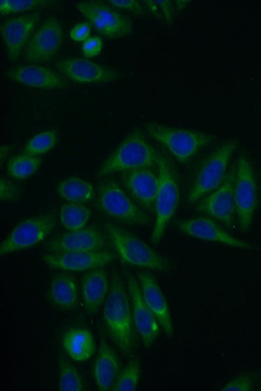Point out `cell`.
<instances>
[{
	"mask_svg": "<svg viewBox=\"0 0 261 391\" xmlns=\"http://www.w3.org/2000/svg\"><path fill=\"white\" fill-rule=\"evenodd\" d=\"M122 180L133 199L147 212L155 213L159 177L148 169H141L123 172Z\"/></svg>",
	"mask_w": 261,
	"mask_h": 391,
	"instance_id": "e0dca14e",
	"label": "cell"
},
{
	"mask_svg": "<svg viewBox=\"0 0 261 391\" xmlns=\"http://www.w3.org/2000/svg\"><path fill=\"white\" fill-rule=\"evenodd\" d=\"M109 2L117 8L128 11L137 15L142 16L145 13L144 8L137 1H109Z\"/></svg>",
	"mask_w": 261,
	"mask_h": 391,
	"instance_id": "d590c367",
	"label": "cell"
},
{
	"mask_svg": "<svg viewBox=\"0 0 261 391\" xmlns=\"http://www.w3.org/2000/svg\"><path fill=\"white\" fill-rule=\"evenodd\" d=\"M146 130L150 136L163 144L181 162L188 161L200 149L215 138L207 133L172 128L155 123L148 124Z\"/></svg>",
	"mask_w": 261,
	"mask_h": 391,
	"instance_id": "8992f818",
	"label": "cell"
},
{
	"mask_svg": "<svg viewBox=\"0 0 261 391\" xmlns=\"http://www.w3.org/2000/svg\"><path fill=\"white\" fill-rule=\"evenodd\" d=\"M91 214V209L83 204L69 203L60 209L61 223L69 231H77L84 228Z\"/></svg>",
	"mask_w": 261,
	"mask_h": 391,
	"instance_id": "4316f807",
	"label": "cell"
},
{
	"mask_svg": "<svg viewBox=\"0 0 261 391\" xmlns=\"http://www.w3.org/2000/svg\"><path fill=\"white\" fill-rule=\"evenodd\" d=\"M41 160L38 156L23 153L11 157L8 161L7 170L15 179H23L33 175L39 168Z\"/></svg>",
	"mask_w": 261,
	"mask_h": 391,
	"instance_id": "83f0119b",
	"label": "cell"
},
{
	"mask_svg": "<svg viewBox=\"0 0 261 391\" xmlns=\"http://www.w3.org/2000/svg\"><path fill=\"white\" fill-rule=\"evenodd\" d=\"M157 152L136 129L130 133L100 167L99 176L120 171L148 169L157 163Z\"/></svg>",
	"mask_w": 261,
	"mask_h": 391,
	"instance_id": "3957f363",
	"label": "cell"
},
{
	"mask_svg": "<svg viewBox=\"0 0 261 391\" xmlns=\"http://www.w3.org/2000/svg\"><path fill=\"white\" fill-rule=\"evenodd\" d=\"M130 295L135 327L146 348H149L159 336V322L145 303L138 283L133 274L125 271Z\"/></svg>",
	"mask_w": 261,
	"mask_h": 391,
	"instance_id": "5bb4252c",
	"label": "cell"
},
{
	"mask_svg": "<svg viewBox=\"0 0 261 391\" xmlns=\"http://www.w3.org/2000/svg\"><path fill=\"white\" fill-rule=\"evenodd\" d=\"M49 297L54 305L64 309H73L77 303V288L74 278L60 273L53 278L49 287Z\"/></svg>",
	"mask_w": 261,
	"mask_h": 391,
	"instance_id": "d4e9b609",
	"label": "cell"
},
{
	"mask_svg": "<svg viewBox=\"0 0 261 391\" xmlns=\"http://www.w3.org/2000/svg\"><path fill=\"white\" fill-rule=\"evenodd\" d=\"M115 258L111 252H73L60 254H46L42 256L50 267L73 271H82L102 267L111 263Z\"/></svg>",
	"mask_w": 261,
	"mask_h": 391,
	"instance_id": "9a60e30c",
	"label": "cell"
},
{
	"mask_svg": "<svg viewBox=\"0 0 261 391\" xmlns=\"http://www.w3.org/2000/svg\"><path fill=\"white\" fill-rule=\"evenodd\" d=\"M103 322L113 342L125 356L133 352L135 346V325L132 310L124 282L114 271L104 302Z\"/></svg>",
	"mask_w": 261,
	"mask_h": 391,
	"instance_id": "6da1fadb",
	"label": "cell"
},
{
	"mask_svg": "<svg viewBox=\"0 0 261 391\" xmlns=\"http://www.w3.org/2000/svg\"><path fill=\"white\" fill-rule=\"evenodd\" d=\"M159 187L156 200V219L151 235L153 244H158L173 215L179 199L178 179L175 167L168 155L159 152Z\"/></svg>",
	"mask_w": 261,
	"mask_h": 391,
	"instance_id": "277c9868",
	"label": "cell"
},
{
	"mask_svg": "<svg viewBox=\"0 0 261 391\" xmlns=\"http://www.w3.org/2000/svg\"><path fill=\"white\" fill-rule=\"evenodd\" d=\"M143 299L166 335L173 334L172 322L166 298L154 276L147 271L137 273Z\"/></svg>",
	"mask_w": 261,
	"mask_h": 391,
	"instance_id": "44dd1931",
	"label": "cell"
},
{
	"mask_svg": "<svg viewBox=\"0 0 261 391\" xmlns=\"http://www.w3.org/2000/svg\"><path fill=\"white\" fill-rule=\"evenodd\" d=\"M59 388L61 391H81L83 390L82 378L76 369L67 359H59Z\"/></svg>",
	"mask_w": 261,
	"mask_h": 391,
	"instance_id": "f1b7e54d",
	"label": "cell"
},
{
	"mask_svg": "<svg viewBox=\"0 0 261 391\" xmlns=\"http://www.w3.org/2000/svg\"><path fill=\"white\" fill-rule=\"evenodd\" d=\"M10 150V147L8 146H3L1 147V163L5 161Z\"/></svg>",
	"mask_w": 261,
	"mask_h": 391,
	"instance_id": "74e56055",
	"label": "cell"
},
{
	"mask_svg": "<svg viewBox=\"0 0 261 391\" xmlns=\"http://www.w3.org/2000/svg\"><path fill=\"white\" fill-rule=\"evenodd\" d=\"M109 282L106 271L103 268L91 269L82 280V293L84 306L89 314H96L105 301Z\"/></svg>",
	"mask_w": 261,
	"mask_h": 391,
	"instance_id": "603a6c76",
	"label": "cell"
},
{
	"mask_svg": "<svg viewBox=\"0 0 261 391\" xmlns=\"http://www.w3.org/2000/svg\"><path fill=\"white\" fill-rule=\"evenodd\" d=\"M236 163L231 165L222 184L214 192L201 200L198 211L218 220L232 229L236 213L234 198Z\"/></svg>",
	"mask_w": 261,
	"mask_h": 391,
	"instance_id": "8fae6325",
	"label": "cell"
},
{
	"mask_svg": "<svg viewBox=\"0 0 261 391\" xmlns=\"http://www.w3.org/2000/svg\"><path fill=\"white\" fill-rule=\"evenodd\" d=\"M97 203L106 214L120 222L137 226L149 222L148 215L135 204L112 179H105L98 184Z\"/></svg>",
	"mask_w": 261,
	"mask_h": 391,
	"instance_id": "5b68a950",
	"label": "cell"
},
{
	"mask_svg": "<svg viewBox=\"0 0 261 391\" xmlns=\"http://www.w3.org/2000/svg\"><path fill=\"white\" fill-rule=\"evenodd\" d=\"M9 79L35 88L43 89H65L70 86L68 81L52 70L35 65L15 67L5 73Z\"/></svg>",
	"mask_w": 261,
	"mask_h": 391,
	"instance_id": "ffe728a7",
	"label": "cell"
},
{
	"mask_svg": "<svg viewBox=\"0 0 261 391\" xmlns=\"http://www.w3.org/2000/svg\"><path fill=\"white\" fill-rule=\"evenodd\" d=\"M56 67L64 76L80 83H105L117 80L120 73L113 68L80 58L59 60Z\"/></svg>",
	"mask_w": 261,
	"mask_h": 391,
	"instance_id": "2e32d148",
	"label": "cell"
},
{
	"mask_svg": "<svg viewBox=\"0 0 261 391\" xmlns=\"http://www.w3.org/2000/svg\"><path fill=\"white\" fill-rule=\"evenodd\" d=\"M234 198L240 231L247 233L251 227L257 200V186L252 165L244 154L236 163Z\"/></svg>",
	"mask_w": 261,
	"mask_h": 391,
	"instance_id": "ba28073f",
	"label": "cell"
},
{
	"mask_svg": "<svg viewBox=\"0 0 261 391\" xmlns=\"http://www.w3.org/2000/svg\"><path fill=\"white\" fill-rule=\"evenodd\" d=\"M152 15L158 20L171 25L173 17V9L171 2L169 0L144 1Z\"/></svg>",
	"mask_w": 261,
	"mask_h": 391,
	"instance_id": "d6a6232c",
	"label": "cell"
},
{
	"mask_svg": "<svg viewBox=\"0 0 261 391\" xmlns=\"http://www.w3.org/2000/svg\"><path fill=\"white\" fill-rule=\"evenodd\" d=\"M109 239L99 229L90 227L63 234L54 238L45 244L51 254L73 252L104 250L109 244Z\"/></svg>",
	"mask_w": 261,
	"mask_h": 391,
	"instance_id": "4fadbf2b",
	"label": "cell"
},
{
	"mask_svg": "<svg viewBox=\"0 0 261 391\" xmlns=\"http://www.w3.org/2000/svg\"><path fill=\"white\" fill-rule=\"evenodd\" d=\"M0 199L2 202H13L18 200L21 196L20 187L4 178L0 181Z\"/></svg>",
	"mask_w": 261,
	"mask_h": 391,
	"instance_id": "836d02e7",
	"label": "cell"
},
{
	"mask_svg": "<svg viewBox=\"0 0 261 391\" xmlns=\"http://www.w3.org/2000/svg\"><path fill=\"white\" fill-rule=\"evenodd\" d=\"M106 234L121 260L125 264L139 267L165 271L171 263L165 257L129 231L111 222L104 225Z\"/></svg>",
	"mask_w": 261,
	"mask_h": 391,
	"instance_id": "7a4b0ae2",
	"label": "cell"
},
{
	"mask_svg": "<svg viewBox=\"0 0 261 391\" xmlns=\"http://www.w3.org/2000/svg\"><path fill=\"white\" fill-rule=\"evenodd\" d=\"M57 192L63 199L69 203L76 204L89 202L95 196L93 186L90 183L75 177L61 181L58 185Z\"/></svg>",
	"mask_w": 261,
	"mask_h": 391,
	"instance_id": "484cf974",
	"label": "cell"
},
{
	"mask_svg": "<svg viewBox=\"0 0 261 391\" xmlns=\"http://www.w3.org/2000/svg\"><path fill=\"white\" fill-rule=\"evenodd\" d=\"M56 225V217L54 214H43L22 221L1 243V256L38 243L50 234Z\"/></svg>",
	"mask_w": 261,
	"mask_h": 391,
	"instance_id": "30bf717a",
	"label": "cell"
},
{
	"mask_svg": "<svg viewBox=\"0 0 261 391\" xmlns=\"http://www.w3.org/2000/svg\"><path fill=\"white\" fill-rule=\"evenodd\" d=\"M90 34V26L88 22H82L76 24L71 30V39L77 42L86 40Z\"/></svg>",
	"mask_w": 261,
	"mask_h": 391,
	"instance_id": "8d00e7d4",
	"label": "cell"
},
{
	"mask_svg": "<svg viewBox=\"0 0 261 391\" xmlns=\"http://www.w3.org/2000/svg\"><path fill=\"white\" fill-rule=\"evenodd\" d=\"M51 2L46 0H2L0 11L3 14L22 12L47 5Z\"/></svg>",
	"mask_w": 261,
	"mask_h": 391,
	"instance_id": "1f68e13d",
	"label": "cell"
},
{
	"mask_svg": "<svg viewBox=\"0 0 261 391\" xmlns=\"http://www.w3.org/2000/svg\"><path fill=\"white\" fill-rule=\"evenodd\" d=\"M62 343L66 352L75 361L86 360L94 353V337L91 332L85 328L68 329L63 335Z\"/></svg>",
	"mask_w": 261,
	"mask_h": 391,
	"instance_id": "cb8c5ba5",
	"label": "cell"
},
{
	"mask_svg": "<svg viewBox=\"0 0 261 391\" xmlns=\"http://www.w3.org/2000/svg\"><path fill=\"white\" fill-rule=\"evenodd\" d=\"M40 18V14L34 12L10 18L2 25L1 35L11 62L18 59Z\"/></svg>",
	"mask_w": 261,
	"mask_h": 391,
	"instance_id": "ac0fdd59",
	"label": "cell"
},
{
	"mask_svg": "<svg viewBox=\"0 0 261 391\" xmlns=\"http://www.w3.org/2000/svg\"><path fill=\"white\" fill-rule=\"evenodd\" d=\"M118 357L105 339H101L94 364L93 374L99 390H112L119 375Z\"/></svg>",
	"mask_w": 261,
	"mask_h": 391,
	"instance_id": "7402d4cb",
	"label": "cell"
},
{
	"mask_svg": "<svg viewBox=\"0 0 261 391\" xmlns=\"http://www.w3.org/2000/svg\"><path fill=\"white\" fill-rule=\"evenodd\" d=\"M178 227L185 234L199 239L219 242L246 250H256V245L241 240L229 234L214 221L199 217L178 222Z\"/></svg>",
	"mask_w": 261,
	"mask_h": 391,
	"instance_id": "d6986e66",
	"label": "cell"
},
{
	"mask_svg": "<svg viewBox=\"0 0 261 391\" xmlns=\"http://www.w3.org/2000/svg\"><path fill=\"white\" fill-rule=\"evenodd\" d=\"M102 47V41L100 37H89L83 43L82 46L83 54L86 58L95 57L100 52Z\"/></svg>",
	"mask_w": 261,
	"mask_h": 391,
	"instance_id": "e575fe53",
	"label": "cell"
},
{
	"mask_svg": "<svg viewBox=\"0 0 261 391\" xmlns=\"http://www.w3.org/2000/svg\"><path fill=\"white\" fill-rule=\"evenodd\" d=\"M63 31L57 18L50 17L40 26L26 46L24 59L30 63H40L51 59L59 50Z\"/></svg>",
	"mask_w": 261,
	"mask_h": 391,
	"instance_id": "7c38bea8",
	"label": "cell"
},
{
	"mask_svg": "<svg viewBox=\"0 0 261 391\" xmlns=\"http://www.w3.org/2000/svg\"><path fill=\"white\" fill-rule=\"evenodd\" d=\"M76 7L105 37L115 39L133 33L132 19L101 2H81L76 4Z\"/></svg>",
	"mask_w": 261,
	"mask_h": 391,
	"instance_id": "9c48e42d",
	"label": "cell"
},
{
	"mask_svg": "<svg viewBox=\"0 0 261 391\" xmlns=\"http://www.w3.org/2000/svg\"><path fill=\"white\" fill-rule=\"evenodd\" d=\"M260 111H261V105H260Z\"/></svg>",
	"mask_w": 261,
	"mask_h": 391,
	"instance_id": "ab89813d",
	"label": "cell"
},
{
	"mask_svg": "<svg viewBox=\"0 0 261 391\" xmlns=\"http://www.w3.org/2000/svg\"><path fill=\"white\" fill-rule=\"evenodd\" d=\"M57 142V134L55 131H44L36 134L28 142L23 153L34 156L45 154L54 148Z\"/></svg>",
	"mask_w": 261,
	"mask_h": 391,
	"instance_id": "4dcf8cb0",
	"label": "cell"
},
{
	"mask_svg": "<svg viewBox=\"0 0 261 391\" xmlns=\"http://www.w3.org/2000/svg\"><path fill=\"white\" fill-rule=\"evenodd\" d=\"M237 145L236 139L226 141L203 161L188 196L190 202L195 203L202 196L222 184L227 173L228 164Z\"/></svg>",
	"mask_w": 261,
	"mask_h": 391,
	"instance_id": "52a82bcc",
	"label": "cell"
},
{
	"mask_svg": "<svg viewBox=\"0 0 261 391\" xmlns=\"http://www.w3.org/2000/svg\"><path fill=\"white\" fill-rule=\"evenodd\" d=\"M177 8L178 10H180L181 8H183L187 4L189 3V1H176Z\"/></svg>",
	"mask_w": 261,
	"mask_h": 391,
	"instance_id": "f35d334b",
	"label": "cell"
},
{
	"mask_svg": "<svg viewBox=\"0 0 261 391\" xmlns=\"http://www.w3.org/2000/svg\"><path fill=\"white\" fill-rule=\"evenodd\" d=\"M140 364L137 358L131 359L119 374L112 390H135L140 375Z\"/></svg>",
	"mask_w": 261,
	"mask_h": 391,
	"instance_id": "f546056e",
	"label": "cell"
}]
</instances>
